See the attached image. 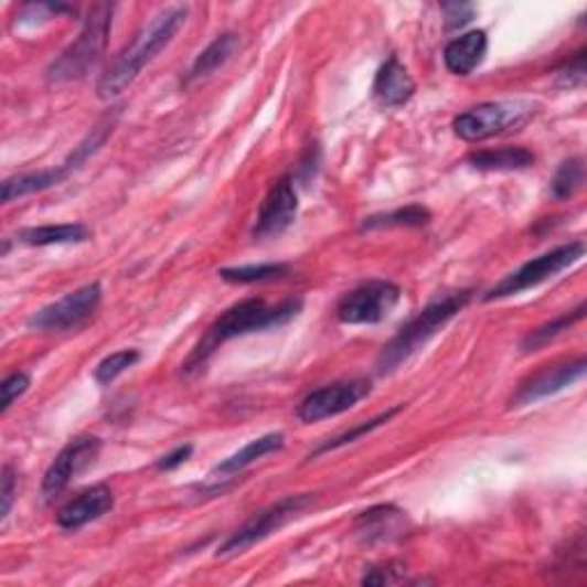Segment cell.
<instances>
[{
  "instance_id": "8",
  "label": "cell",
  "mask_w": 587,
  "mask_h": 587,
  "mask_svg": "<svg viewBox=\"0 0 587 587\" xmlns=\"http://www.w3.org/2000/svg\"><path fill=\"white\" fill-rule=\"evenodd\" d=\"M533 108L521 102H484L455 117L452 129L466 142H482L531 120Z\"/></svg>"
},
{
  "instance_id": "3",
  "label": "cell",
  "mask_w": 587,
  "mask_h": 587,
  "mask_svg": "<svg viewBox=\"0 0 587 587\" xmlns=\"http://www.w3.org/2000/svg\"><path fill=\"white\" fill-rule=\"evenodd\" d=\"M473 299L471 289H459L452 294H446L436 301H431L427 308H423L416 317H410L406 324L397 331V335L381 349L376 359V372L391 374L402 363H406L440 331L448 321H452L468 303Z\"/></svg>"
},
{
  "instance_id": "22",
  "label": "cell",
  "mask_w": 587,
  "mask_h": 587,
  "mask_svg": "<svg viewBox=\"0 0 587 587\" xmlns=\"http://www.w3.org/2000/svg\"><path fill=\"white\" fill-rule=\"evenodd\" d=\"M93 237V232L83 223L65 225H40L25 227L17 234V239L25 246H63V244H83Z\"/></svg>"
},
{
  "instance_id": "10",
  "label": "cell",
  "mask_w": 587,
  "mask_h": 587,
  "mask_svg": "<svg viewBox=\"0 0 587 587\" xmlns=\"http://www.w3.org/2000/svg\"><path fill=\"white\" fill-rule=\"evenodd\" d=\"M370 393H372V384L367 378L335 381V384L331 386H324L306 395L297 408V418L306 425H312L319 420L340 416L344 414V410L354 408Z\"/></svg>"
},
{
  "instance_id": "11",
  "label": "cell",
  "mask_w": 587,
  "mask_h": 587,
  "mask_svg": "<svg viewBox=\"0 0 587 587\" xmlns=\"http://www.w3.org/2000/svg\"><path fill=\"white\" fill-rule=\"evenodd\" d=\"M102 450V438L97 436H78L55 455L46 468L42 480V501H53L61 495L76 476H81L87 466L95 463Z\"/></svg>"
},
{
  "instance_id": "31",
  "label": "cell",
  "mask_w": 587,
  "mask_h": 587,
  "mask_svg": "<svg viewBox=\"0 0 587 587\" xmlns=\"http://www.w3.org/2000/svg\"><path fill=\"white\" fill-rule=\"evenodd\" d=\"M555 76L563 87H580L585 83V49L569 57V61L555 72Z\"/></svg>"
},
{
  "instance_id": "13",
  "label": "cell",
  "mask_w": 587,
  "mask_h": 587,
  "mask_svg": "<svg viewBox=\"0 0 587 587\" xmlns=\"http://www.w3.org/2000/svg\"><path fill=\"white\" fill-rule=\"evenodd\" d=\"M585 372H587L585 356L542 367L535 374L527 376L525 381H521V386L516 388L512 397V408L537 404L540 399H546L555 393L569 388L585 376Z\"/></svg>"
},
{
  "instance_id": "34",
  "label": "cell",
  "mask_w": 587,
  "mask_h": 587,
  "mask_svg": "<svg viewBox=\"0 0 587 587\" xmlns=\"http://www.w3.org/2000/svg\"><path fill=\"white\" fill-rule=\"evenodd\" d=\"M191 455H193V446H191V444H186V446H178L172 452H168V455H163L161 459H157V468H159V471L170 473V471H174V468L184 466V463L191 459Z\"/></svg>"
},
{
  "instance_id": "30",
  "label": "cell",
  "mask_w": 587,
  "mask_h": 587,
  "mask_svg": "<svg viewBox=\"0 0 587 587\" xmlns=\"http://www.w3.org/2000/svg\"><path fill=\"white\" fill-rule=\"evenodd\" d=\"M19 487V476L14 473V468L8 463L3 466V473H0V521H6L10 516V510L14 505V495Z\"/></svg>"
},
{
  "instance_id": "4",
  "label": "cell",
  "mask_w": 587,
  "mask_h": 587,
  "mask_svg": "<svg viewBox=\"0 0 587 587\" xmlns=\"http://www.w3.org/2000/svg\"><path fill=\"white\" fill-rule=\"evenodd\" d=\"M115 6L99 3L85 17L78 38L46 70L49 83H70L90 72L106 51Z\"/></svg>"
},
{
  "instance_id": "16",
  "label": "cell",
  "mask_w": 587,
  "mask_h": 587,
  "mask_svg": "<svg viewBox=\"0 0 587 587\" xmlns=\"http://www.w3.org/2000/svg\"><path fill=\"white\" fill-rule=\"evenodd\" d=\"M372 93L381 108H402L416 95V81L397 57L391 55L388 61L378 67Z\"/></svg>"
},
{
  "instance_id": "17",
  "label": "cell",
  "mask_w": 587,
  "mask_h": 587,
  "mask_svg": "<svg viewBox=\"0 0 587 587\" xmlns=\"http://www.w3.org/2000/svg\"><path fill=\"white\" fill-rule=\"evenodd\" d=\"M487 49H489V38L484 31L463 33L446 46L444 63L448 72H452L455 76H468L484 63Z\"/></svg>"
},
{
  "instance_id": "1",
  "label": "cell",
  "mask_w": 587,
  "mask_h": 587,
  "mask_svg": "<svg viewBox=\"0 0 587 587\" xmlns=\"http://www.w3.org/2000/svg\"><path fill=\"white\" fill-rule=\"evenodd\" d=\"M301 310H303V299L299 297L285 299L276 306H269L264 299H255V297L234 303L214 321V324L207 329V333L202 335V340L195 344L191 356L186 359L184 370L193 372L202 367L221 344L234 338L259 333V331H271V329H280L289 324L291 319H297L301 314Z\"/></svg>"
},
{
  "instance_id": "32",
  "label": "cell",
  "mask_w": 587,
  "mask_h": 587,
  "mask_svg": "<svg viewBox=\"0 0 587 587\" xmlns=\"http://www.w3.org/2000/svg\"><path fill=\"white\" fill-rule=\"evenodd\" d=\"M440 12H444L446 19V31H459V28L476 19V6L471 3H444Z\"/></svg>"
},
{
  "instance_id": "28",
  "label": "cell",
  "mask_w": 587,
  "mask_h": 587,
  "mask_svg": "<svg viewBox=\"0 0 587 587\" xmlns=\"http://www.w3.org/2000/svg\"><path fill=\"white\" fill-rule=\"evenodd\" d=\"M140 361V351L138 349H122L115 351V354L106 356L97 367H95V381L99 386H110L113 381L131 370Z\"/></svg>"
},
{
  "instance_id": "20",
  "label": "cell",
  "mask_w": 587,
  "mask_h": 587,
  "mask_svg": "<svg viewBox=\"0 0 587 587\" xmlns=\"http://www.w3.org/2000/svg\"><path fill=\"white\" fill-rule=\"evenodd\" d=\"M239 49H242L239 33H232V31L221 33L207 49L200 51V55L195 57L189 70V81H200V78L212 76L221 67H225Z\"/></svg>"
},
{
  "instance_id": "23",
  "label": "cell",
  "mask_w": 587,
  "mask_h": 587,
  "mask_svg": "<svg viewBox=\"0 0 587 587\" xmlns=\"http://www.w3.org/2000/svg\"><path fill=\"white\" fill-rule=\"evenodd\" d=\"M585 317V303H580L578 308L555 317L553 321H546V324L533 329L531 333H527L523 340H521V351L523 354H531V351H540L542 346H546L551 340L561 338L565 331H569L574 324H578V321Z\"/></svg>"
},
{
  "instance_id": "33",
  "label": "cell",
  "mask_w": 587,
  "mask_h": 587,
  "mask_svg": "<svg viewBox=\"0 0 587 587\" xmlns=\"http://www.w3.org/2000/svg\"><path fill=\"white\" fill-rule=\"evenodd\" d=\"M402 565H381V567H372L365 576H363V585H393L399 583L402 578Z\"/></svg>"
},
{
  "instance_id": "5",
  "label": "cell",
  "mask_w": 587,
  "mask_h": 587,
  "mask_svg": "<svg viewBox=\"0 0 587 587\" xmlns=\"http://www.w3.org/2000/svg\"><path fill=\"white\" fill-rule=\"evenodd\" d=\"M317 495L314 493H299V495H287L282 501L269 505L267 510L255 512L242 527H237L216 551L218 557H230L239 555L253 548L255 544L264 542L278 533L280 527H285L289 521L303 516L310 508H314Z\"/></svg>"
},
{
  "instance_id": "24",
  "label": "cell",
  "mask_w": 587,
  "mask_h": 587,
  "mask_svg": "<svg viewBox=\"0 0 587 587\" xmlns=\"http://www.w3.org/2000/svg\"><path fill=\"white\" fill-rule=\"evenodd\" d=\"M431 214L423 204H408V207L393 210L388 214H374L361 223V230H393V227H425Z\"/></svg>"
},
{
  "instance_id": "27",
  "label": "cell",
  "mask_w": 587,
  "mask_h": 587,
  "mask_svg": "<svg viewBox=\"0 0 587 587\" xmlns=\"http://www.w3.org/2000/svg\"><path fill=\"white\" fill-rule=\"evenodd\" d=\"M399 410H402V406H395V408L386 410V414H381V416H376V418H372V420H367V423H363V425H359V427H354V429H346L344 434H340V436H335V438H329L327 444H321V446L310 455V459H312V457H319V455H324V452H331V450H338V448H344V446H349V444H354L356 438H361V436H365V434L378 429L384 423H388L393 416L399 414Z\"/></svg>"
},
{
  "instance_id": "2",
  "label": "cell",
  "mask_w": 587,
  "mask_h": 587,
  "mask_svg": "<svg viewBox=\"0 0 587 587\" xmlns=\"http://www.w3.org/2000/svg\"><path fill=\"white\" fill-rule=\"evenodd\" d=\"M186 19H189L186 6H168L159 10L150 19V23H145L136 40L117 55V61L110 65V70L99 78L97 83L99 99L110 102L115 97H120L140 76V72L174 40V35L182 31Z\"/></svg>"
},
{
  "instance_id": "26",
  "label": "cell",
  "mask_w": 587,
  "mask_h": 587,
  "mask_svg": "<svg viewBox=\"0 0 587 587\" xmlns=\"http://www.w3.org/2000/svg\"><path fill=\"white\" fill-rule=\"evenodd\" d=\"M585 182V166L583 159L574 157L561 163V168L555 170L553 180H551V195L555 200H567L580 191Z\"/></svg>"
},
{
  "instance_id": "14",
  "label": "cell",
  "mask_w": 587,
  "mask_h": 587,
  "mask_svg": "<svg viewBox=\"0 0 587 587\" xmlns=\"http://www.w3.org/2000/svg\"><path fill=\"white\" fill-rule=\"evenodd\" d=\"M408 531L406 512L395 505H374L354 521V533L363 544H384L404 537Z\"/></svg>"
},
{
  "instance_id": "18",
  "label": "cell",
  "mask_w": 587,
  "mask_h": 587,
  "mask_svg": "<svg viewBox=\"0 0 587 587\" xmlns=\"http://www.w3.org/2000/svg\"><path fill=\"white\" fill-rule=\"evenodd\" d=\"M74 172H76V168L70 161H65V163L55 166V168L14 174V178L3 182V202L10 204V202H14L19 198L49 191V189H53L57 184H63L70 178V174H74Z\"/></svg>"
},
{
  "instance_id": "6",
  "label": "cell",
  "mask_w": 587,
  "mask_h": 587,
  "mask_svg": "<svg viewBox=\"0 0 587 587\" xmlns=\"http://www.w3.org/2000/svg\"><path fill=\"white\" fill-rule=\"evenodd\" d=\"M583 257H585V242H580V239L565 244V246H557V248H553L540 257H533V259H527L525 264H521L516 271H512L501 282L493 285L482 299L487 303L501 301L508 297H516V294H521V291L535 289L542 282L561 276L569 267H574V264L580 262Z\"/></svg>"
},
{
  "instance_id": "15",
  "label": "cell",
  "mask_w": 587,
  "mask_h": 587,
  "mask_svg": "<svg viewBox=\"0 0 587 587\" xmlns=\"http://www.w3.org/2000/svg\"><path fill=\"white\" fill-rule=\"evenodd\" d=\"M115 508V495L110 491V487L106 484H97L93 489H87L83 493H78L74 501H70L61 512H57V525L63 527L67 533H76L81 531L83 525L93 523L97 519H102L104 514H108Z\"/></svg>"
},
{
  "instance_id": "7",
  "label": "cell",
  "mask_w": 587,
  "mask_h": 587,
  "mask_svg": "<svg viewBox=\"0 0 587 587\" xmlns=\"http://www.w3.org/2000/svg\"><path fill=\"white\" fill-rule=\"evenodd\" d=\"M102 299H104L102 282H87L65 294L63 299H57L40 308L38 312H33L31 317H28L25 327L33 331H44V333L76 331L99 310Z\"/></svg>"
},
{
  "instance_id": "29",
  "label": "cell",
  "mask_w": 587,
  "mask_h": 587,
  "mask_svg": "<svg viewBox=\"0 0 587 587\" xmlns=\"http://www.w3.org/2000/svg\"><path fill=\"white\" fill-rule=\"evenodd\" d=\"M28 388H31V376H28L25 372L19 370L6 376L3 384H0V414L6 416L12 408V404L28 393Z\"/></svg>"
},
{
  "instance_id": "9",
  "label": "cell",
  "mask_w": 587,
  "mask_h": 587,
  "mask_svg": "<svg viewBox=\"0 0 587 587\" xmlns=\"http://www.w3.org/2000/svg\"><path fill=\"white\" fill-rule=\"evenodd\" d=\"M402 289L391 280H370L346 291L338 301L335 317L346 327L381 324L399 303Z\"/></svg>"
},
{
  "instance_id": "21",
  "label": "cell",
  "mask_w": 587,
  "mask_h": 587,
  "mask_svg": "<svg viewBox=\"0 0 587 587\" xmlns=\"http://www.w3.org/2000/svg\"><path fill=\"white\" fill-rule=\"evenodd\" d=\"M466 163L484 172H514L535 166V154L531 150H525V147H498V150H482L468 154Z\"/></svg>"
},
{
  "instance_id": "12",
  "label": "cell",
  "mask_w": 587,
  "mask_h": 587,
  "mask_svg": "<svg viewBox=\"0 0 587 587\" xmlns=\"http://www.w3.org/2000/svg\"><path fill=\"white\" fill-rule=\"evenodd\" d=\"M299 214V193L289 174L271 184L269 193L264 195L257 218L253 225L255 239H276L285 230L291 227Z\"/></svg>"
},
{
  "instance_id": "19",
  "label": "cell",
  "mask_w": 587,
  "mask_h": 587,
  "mask_svg": "<svg viewBox=\"0 0 587 587\" xmlns=\"http://www.w3.org/2000/svg\"><path fill=\"white\" fill-rule=\"evenodd\" d=\"M282 446H285V434L282 431L264 434V436L250 440V444L244 446L242 450L230 455L225 461H221L214 468V471H212V478L230 480L234 476H239L242 471H246V468L253 466L255 461H259V459H264L267 455H274V452L282 450Z\"/></svg>"
},
{
  "instance_id": "25",
  "label": "cell",
  "mask_w": 587,
  "mask_h": 587,
  "mask_svg": "<svg viewBox=\"0 0 587 587\" xmlns=\"http://www.w3.org/2000/svg\"><path fill=\"white\" fill-rule=\"evenodd\" d=\"M289 274V264L282 262H262V264H246V267H227L221 269L218 276L232 285H253L278 280Z\"/></svg>"
}]
</instances>
